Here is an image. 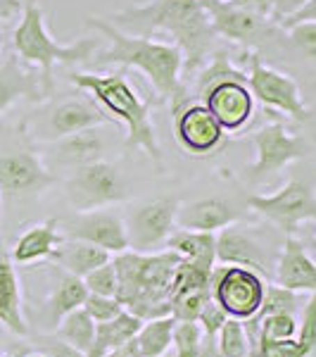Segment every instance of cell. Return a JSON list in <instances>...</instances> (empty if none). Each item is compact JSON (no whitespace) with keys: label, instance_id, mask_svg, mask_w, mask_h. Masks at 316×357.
<instances>
[{"label":"cell","instance_id":"6da1fadb","mask_svg":"<svg viewBox=\"0 0 316 357\" xmlns=\"http://www.w3.org/2000/svg\"><path fill=\"white\" fill-rule=\"evenodd\" d=\"M86 26L97 31L107 38V50L97 57V65H122L138 69L152 89L157 91L159 100H166L171 107V114L181 110L188 102L186 82H183V53L179 45L152 41L150 36H138L129 33L117 24H112L107 17H86Z\"/></svg>","mask_w":316,"mask_h":357},{"label":"cell","instance_id":"7a4b0ae2","mask_svg":"<svg viewBox=\"0 0 316 357\" xmlns=\"http://www.w3.org/2000/svg\"><path fill=\"white\" fill-rule=\"evenodd\" d=\"M107 20L124 31L150 36L164 31L183 53V77L200 72L214 48V29L200 0H150L145 5H129Z\"/></svg>","mask_w":316,"mask_h":357},{"label":"cell","instance_id":"3957f363","mask_svg":"<svg viewBox=\"0 0 316 357\" xmlns=\"http://www.w3.org/2000/svg\"><path fill=\"white\" fill-rule=\"evenodd\" d=\"M72 84L79 86L86 93L93 96V100L110 112L114 122L126 129L124 153L131 155L134 151H143L152 160L157 174H164V155L159 151L157 134L152 126V102L141 100V96L131 89L122 72L117 74H88V72H72Z\"/></svg>","mask_w":316,"mask_h":357},{"label":"cell","instance_id":"277c9868","mask_svg":"<svg viewBox=\"0 0 316 357\" xmlns=\"http://www.w3.org/2000/svg\"><path fill=\"white\" fill-rule=\"evenodd\" d=\"M15 55L24 65L38 67L45 93H53V69L55 65H81L95 55L100 38L88 36L79 38L72 45H62L53 38L45 24V15L38 5V0H26L22 10L19 24L13 31Z\"/></svg>","mask_w":316,"mask_h":357},{"label":"cell","instance_id":"5b68a950","mask_svg":"<svg viewBox=\"0 0 316 357\" xmlns=\"http://www.w3.org/2000/svg\"><path fill=\"white\" fill-rule=\"evenodd\" d=\"M131 198V186L112 162H90L77 167L67 181V200L77 212L110 207Z\"/></svg>","mask_w":316,"mask_h":357},{"label":"cell","instance_id":"8992f818","mask_svg":"<svg viewBox=\"0 0 316 357\" xmlns=\"http://www.w3.org/2000/svg\"><path fill=\"white\" fill-rule=\"evenodd\" d=\"M212 301L233 319L248 321L260 312L267 293V279L238 264L214 267L210 276Z\"/></svg>","mask_w":316,"mask_h":357},{"label":"cell","instance_id":"52a82bcc","mask_svg":"<svg viewBox=\"0 0 316 357\" xmlns=\"http://www.w3.org/2000/svg\"><path fill=\"white\" fill-rule=\"evenodd\" d=\"M243 57L248 62V86L252 96H255V100L264 102L271 110L288 114L292 122L297 124H304L312 117L309 107L302 100L300 86L292 82L288 74L269 67L260 57V53H255L250 48L243 50Z\"/></svg>","mask_w":316,"mask_h":357},{"label":"cell","instance_id":"ba28073f","mask_svg":"<svg viewBox=\"0 0 316 357\" xmlns=\"http://www.w3.org/2000/svg\"><path fill=\"white\" fill-rule=\"evenodd\" d=\"M248 207L285 236H295L297 227L304 222H316V195L302 178H288L271 195H250Z\"/></svg>","mask_w":316,"mask_h":357},{"label":"cell","instance_id":"9c48e42d","mask_svg":"<svg viewBox=\"0 0 316 357\" xmlns=\"http://www.w3.org/2000/svg\"><path fill=\"white\" fill-rule=\"evenodd\" d=\"M255 162L245 167V174L250 181H264L267 176L278 174L288 165L297 162L309 153L304 136H292L281 122L264 124L255 134Z\"/></svg>","mask_w":316,"mask_h":357},{"label":"cell","instance_id":"30bf717a","mask_svg":"<svg viewBox=\"0 0 316 357\" xmlns=\"http://www.w3.org/2000/svg\"><path fill=\"white\" fill-rule=\"evenodd\" d=\"M176 198H159L136 207L126 222V236H129V250L150 255L166 248L169 236L176 231V212H179Z\"/></svg>","mask_w":316,"mask_h":357},{"label":"cell","instance_id":"8fae6325","mask_svg":"<svg viewBox=\"0 0 316 357\" xmlns=\"http://www.w3.org/2000/svg\"><path fill=\"white\" fill-rule=\"evenodd\" d=\"M200 5L210 17V24L216 36L240 43L243 48L252 50L278 29L269 17L250 13V10L235 5L233 0H200Z\"/></svg>","mask_w":316,"mask_h":357},{"label":"cell","instance_id":"7c38bea8","mask_svg":"<svg viewBox=\"0 0 316 357\" xmlns=\"http://www.w3.org/2000/svg\"><path fill=\"white\" fill-rule=\"evenodd\" d=\"M174 136L183 151L191 155H212L226 141V131L205 102L188 100L174 112Z\"/></svg>","mask_w":316,"mask_h":357},{"label":"cell","instance_id":"4fadbf2b","mask_svg":"<svg viewBox=\"0 0 316 357\" xmlns=\"http://www.w3.org/2000/svg\"><path fill=\"white\" fill-rule=\"evenodd\" d=\"M216 262L248 267L252 272H260L264 279H269L271 267H276L269 248L257 238L252 227L238 222L228 224L216 234Z\"/></svg>","mask_w":316,"mask_h":357},{"label":"cell","instance_id":"5bb4252c","mask_svg":"<svg viewBox=\"0 0 316 357\" xmlns=\"http://www.w3.org/2000/svg\"><path fill=\"white\" fill-rule=\"evenodd\" d=\"M55 183L36 153L15 151L0 155V193L5 198H31Z\"/></svg>","mask_w":316,"mask_h":357},{"label":"cell","instance_id":"9a60e30c","mask_svg":"<svg viewBox=\"0 0 316 357\" xmlns=\"http://www.w3.org/2000/svg\"><path fill=\"white\" fill-rule=\"evenodd\" d=\"M203 100L219 119L226 134L245 129L255 114V96L248 86V79H223L207 91Z\"/></svg>","mask_w":316,"mask_h":357},{"label":"cell","instance_id":"2e32d148","mask_svg":"<svg viewBox=\"0 0 316 357\" xmlns=\"http://www.w3.org/2000/svg\"><path fill=\"white\" fill-rule=\"evenodd\" d=\"M69 238H79L86 243H93L110 255L129 250V236H126V224L117 212L107 207L79 212L74 222L69 224Z\"/></svg>","mask_w":316,"mask_h":357},{"label":"cell","instance_id":"e0dca14e","mask_svg":"<svg viewBox=\"0 0 316 357\" xmlns=\"http://www.w3.org/2000/svg\"><path fill=\"white\" fill-rule=\"evenodd\" d=\"M274 279L276 284L290 291L316 293V262L309 257L307 248L295 236H285V243L281 248L278 260H276Z\"/></svg>","mask_w":316,"mask_h":357},{"label":"cell","instance_id":"ac0fdd59","mask_svg":"<svg viewBox=\"0 0 316 357\" xmlns=\"http://www.w3.org/2000/svg\"><path fill=\"white\" fill-rule=\"evenodd\" d=\"M112 122L114 119L110 114H105V110L93 105V102L65 100L48 114V122H45V138L60 141V138L72 136V134H77V131L90 129V126L112 124Z\"/></svg>","mask_w":316,"mask_h":357},{"label":"cell","instance_id":"d6986e66","mask_svg":"<svg viewBox=\"0 0 316 357\" xmlns=\"http://www.w3.org/2000/svg\"><path fill=\"white\" fill-rule=\"evenodd\" d=\"M22 98L43 100L48 93L43 89L41 72H31L19 57L10 55L5 62H0V114L8 112Z\"/></svg>","mask_w":316,"mask_h":357},{"label":"cell","instance_id":"ffe728a7","mask_svg":"<svg viewBox=\"0 0 316 357\" xmlns=\"http://www.w3.org/2000/svg\"><path fill=\"white\" fill-rule=\"evenodd\" d=\"M233 222H238V212L223 198L193 200V203L179 205V212H176V227L188 229V231L216 234Z\"/></svg>","mask_w":316,"mask_h":357},{"label":"cell","instance_id":"44dd1931","mask_svg":"<svg viewBox=\"0 0 316 357\" xmlns=\"http://www.w3.org/2000/svg\"><path fill=\"white\" fill-rule=\"evenodd\" d=\"M0 326L13 333V336H29L19 279H17L13 257L8 255V250L3 245H0Z\"/></svg>","mask_w":316,"mask_h":357},{"label":"cell","instance_id":"7402d4cb","mask_svg":"<svg viewBox=\"0 0 316 357\" xmlns=\"http://www.w3.org/2000/svg\"><path fill=\"white\" fill-rule=\"evenodd\" d=\"M65 241V236L57 229V220H45L43 224H36L29 231H24L17 238L13 248V262L15 264H31L50 260V255L57 250V245Z\"/></svg>","mask_w":316,"mask_h":357},{"label":"cell","instance_id":"603a6c76","mask_svg":"<svg viewBox=\"0 0 316 357\" xmlns=\"http://www.w3.org/2000/svg\"><path fill=\"white\" fill-rule=\"evenodd\" d=\"M166 250L176 252L183 262H191L195 267L212 272L216 264V234L176 229L166 241Z\"/></svg>","mask_w":316,"mask_h":357},{"label":"cell","instance_id":"cb8c5ba5","mask_svg":"<svg viewBox=\"0 0 316 357\" xmlns=\"http://www.w3.org/2000/svg\"><path fill=\"white\" fill-rule=\"evenodd\" d=\"M50 260L60 269H65V272L84 279L86 274L93 272L100 264L110 262L112 257L107 250H102V248H97L93 243H86V241H79V238H65L57 245V250L53 255H50Z\"/></svg>","mask_w":316,"mask_h":357},{"label":"cell","instance_id":"d4e9b609","mask_svg":"<svg viewBox=\"0 0 316 357\" xmlns=\"http://www.w3.org/2000/svg\"><path fill=\"white\" fill-rule=\"evenodd\" d=\"M55 151L62 165H72L77 169V167L90 162H100L102 153H105V138L100 134V126H90V129L60 138Z\"/></svg>","mask_w":316,"mask_h":357},{"label":"cell","instance_id":"484cf974","mask_svg":"<svg viewBox=\"0 0 316 357\" xmlns=\"http://www.w3.org/2000/svg\"><path fill=\"white\" fill-rule=\"evenodd\" d=\"M86 298H88V289H86L81 276H74L62 269V274L57 276L53 291L48 296V303H45V317H48L50 326L55 329L62 321V317L84 307Z\"/></svg>","mask_w":316,"mask_h":357},{"label":"cell","instance_id":"4316f807","mask_svg":"<svg viewBox=\"0 0 316 357\" xmlns=\"http://www.w3.org/2000/svg\"><path fill=\"white\" fill-rule=\"evenodd\" d=\"M141 326H143V319L136 317L134 312H129V310H124L122 314H117L110 321L95 324V341H93V348H90L88 357H105L107 353L117 350L119 345L134 341L136 333L141 331Z\"/></svg>","mask_w":316,"mask_h":357},{"label":"cell","instance_id":"83f0119b","mask_svg":"<svg viewBox=\"0 0 316 357\" xmlns=\"http://www.w3.org/2000/svg\"><path fill=\"white\" fill-rule=\"evenodd\" d=\"M174 326H176L174 314H162L148 319L141 326V331L136 333V345L141 350V357H159L169 353L171 343H174Z\"/></svg>","mask_w":316,"mask_h":357},{"label":"cell","instance_id":"f1b7e54d","mask_svg":"<svg viewBox=\"0 0 316 357\" xmlns=\"http://www.w3.org/2000/svg\"><path fill=\"white\" fill-rule=\"evenodd\" d=\"M55 336L69 343L72 348L81 350V353L88 357L90 348H93V341H95L93 317L86 312L84 307L74 310V312H69L67 317H62V321L55 326Z\"/></svg>","mask_w":316,"mask_h":357},{"label":"cell","instance_id":"f546056e","mask_svg":"<svg viewBox=\"0 0 316 357\" xmlns=\"http://www.w3.org/2000/svg\"><path fill=\"white\" fill-rule=\"evenodd\" d=\"M223 79H248V74L233 65L226 50H223V53L219 50V53H214L210 57V62H205V65L200 67V74L195 77V96L203 98L212 86L223 82Z\"/></svg>","mask_w":316,"mask_h":357},{"label":"cell","instance_id":"4dcf8cb0","mask_svg":"<svg viewBox=\"0 0 316 357\" xmlns=\"http://www.w3.org/2000/svg\"><path fill=\"white\" fill-rule=\"evenodd\" d=\"M216 345L223 357H252V341L245 329V321L233 319V317H228L216 333Z\"/></svg>","mask_w":316,"mask_h":357},{"label":"cell","instance_id":"1f68e13d","mask_svg":"<svg viewBox=\"0 0 316 357\" xmlns=\"http://www.w3.org/2000/svg\"><path fill=\"white\" fill-rule=\"evenodd\" d=\"M297 305H300V293L290 291L281 284H267V293H264V303L252 319H264L269 314H278V312H290L297 314Z\"/></svg>","mask_w":316,"mask_h":357},{"label":"cell","instance_id":"d6a6232c","mask_svg":"<svg viewBox=\"0 0 316 357\" xmlns=\"http://www.w3.org/2000/svg\"><path fill=\"white\" fill-rule=\"evenodd\" d=\"M203 338L205 331L195 319H176L171 350L179 357H198L200 348H203Z\"/></svg>","mask_w":316,"mask_h":357},{"label":"cell","instance_id":"836d02e7","mask_svg":"<svg viewBox=\"0 0 316 357\" xmlns=\"http://www.w3.org/2000/svg\"><path fill=\"white\" fill-rule=\"evenodd\" d=\"M84 284L88 293L93 296H107V298H117L119 293V279H117V267L114 262H105L100 267H95L93 272H88L84 276Z\"/></svg>","mask_w":316,"mask_h":357},{"label":"cell","instance_id":"e575fe53","mask_svg":"<svg viewBox=\"0 0 316 357\" xmlns=\"http://www.w3.org/2000/svg\"><path fill=\"white\" fill-rule=\"evenodd\" d=\"M297 343L302 345L304 355L316 357V293H312L309 303L304 305L300 317V329H297Z\"/></svg>","mask_w":316,"mask_h":357},{"label":"cell","instance_id":"d590c367","mask_svg":"<svg viewBox=\"0 0 316 357\" xmlns=\"http://www.w3.org/2000/svg\"><path fill=\"white\" fill-rule=\"evenodd\" d=\"M84 310L90 317H93L95 324H100V321H110L117 314H122L124 312V305H122L119 298L93 296V293H88V298H86V303H84Z\"/></svg>","mask_w":316,"mask_h":357},{"label":"cell","instance_id":"8d00e7d4","mask_svg":"<svg viewBox=\"0 0 316 357\" xmlns=\"http://www.w3.org/2000/svg\"><path fill=\"white\" fill-rule=\"evenodd\" d=\"M288 38L307 60H312L316 65V22L295 24L292 29H288Z\"/></svg>","mask_w":316,"mask_h":357},{"label":"cell","instance_id":"74e56055","mask_svg":"<svg viewBox=\"0 0 316 357\" xmlns=\"http://www.w3.org/2000/svg\"><path fill=\"white\" fill-rule=\"evenodd\" d=\"M33 355L36 357H86L81 350L72 348L69 343H65L62 338L53 336H41L33 343Z\"/></svg>","mask_w":316,"mask_h":357},{"label":"cell","instance_id":"f35d334b","mask_svg":"<svg viewBox=\"0 0 316 357\" xmlns=\"http://www.w3.org/2000/svg\"><path fill=\"white\" fill-rule=\"evenodd\" d=\"M228 319V314L223 312V310L216 305L214 301H207L205 307L200 310V317H198V324L203 326V331L207 333V336H216L219 333V329L223 326V321Z\"/></svg>","mask_w":316,"mask_h":357},{"label":"cell","instance_id":"ab89813d","mask_svg":"<svg viewBox=\"0 0 316 357\" xmlns=\"http://www.w3.org/2000/svg\"><path fill=\"white\" fill-rule=\"evenodd\" d=\"M307 22H316V0H307L295 15H290L288 20L281 22L278 29L288 31V29H292L295 24H307Z\"/></svg>","mask_w":316,"mask_h":357},{"label":"cell","instance_id":"60d3db41","mask_svg":"<svg viewBox=\"0 0 316 357\" xmlns=\"http://www.w3.org/2000/svg\"><path fill=\"white\" fill-rule=\"evenodd\" d=\"M304 3H307V0H276V3H274V13H271V22H274L276 26H278L283 20H288L290 15H295Z\"/></svg>","mask_w":316,"mask_h":357},{"label":"cell","instance_id":"b9f144b4","mask_svg":"<svg viewBox=\"0 0 316 357\" xmlns=\"http://www.w3.org/2000/svg\"><path fill=\"white\" fill-rule=\"evenodd\" d=\"M233 3L240 5V8H245V10H250V13H257V15L269 17V20H271L276 0H233Z\"/></svg>","mask_w":316,"mask_h":357},{"label":"cell","instance_id":"7bdbcfd3","mask_svg":"<svg viewBox=\"0 0 316 357\" xmlns=\"http://www.w3.org/2000/svg\"><path fill=\"white\" fill-rule=\"evenodd\" d=\"M198 357H223L219 345H216V336H207L203 338V348H200V355Z\"/></svg>","mask_w":316,"mask_h":357},{"label":"cell","instance_id":"ee69618b","mask_svg":"<svg viewBox=\"0 0 316 357\" xmlns=\"http://www.w3.org/2000/svg\"><path fill=\"white\" fill-rule=\"evenodd\" d=\"M105 357H141V350H138L136 338H134V341H129V343L119 345L117 350H112V353H107Z\"/></svg>","mask_w":316,"mask_h":357},{"label":"cell","instance_id":"f6af8a7d","mask_svg":"<svg viewBox=\"0 0 316 357\" xmlns=\"http://www.w3.org/2000/svg\"><path fill=\"white\" fill-rule=\"evenodd\" d=\"M3 357H26V353H8V355H3Z\"/></svg>","mask_w":316,"mask_h":357},{"label":"cell","instance_id":"bcb514c9","mask_svg":"<svg viewBox=\"0 0 316 357\" xmlns=\"http://www.w3.org/2000/svg\"><path fill=\"white\" fill-rule=\"evenodd\" d=\"M3 43H5V33H3V29H0V48H3ZM3 62V60H0Z\"/></svg>","mask_w":316,"mask_h":357},{"label":"cell","instance_id":"7dc6e473","mask_svg":"<svg viewBox=\"0 0 316 357\" xmlns=\"http://www.w3.org/2000/svg\"><path fill=\"white\" fill-rule=\"evenodd\" d=\"M159 357H179V355H176L174 350H169V353H164V355H159Z\"/></svg>","mask_w":316,"mask_h":357},{"label":"cell","instance_id":"c3c4849f","mask_svg":"<svg viewBox=\"0 0 316 357\" xmlns=\"http://www.w3.org/2000/svg\"><path fill=\"white\" fill-rule=\"evenodd\" d=\"M309 245H312V250L316 252V236H314V238H312V243H309Z\"/></svg>","mask_w":316,"mask_h":357},{"label":"cell","instance_id":"681fc988","mask_svg":"<svg viewBox=\"0 0 316 357\" xmlns=\"http://www.w3.org/2000/svg\"><path fill=\"white\" fill-rule=\"evenodd\" d=\"M31 357H36V355H33V353H31Z\"/></svg>","mask_w":316,"mask_h":357},{"label":"cell","instance_id":"f907efd6","mask_svg":"<svg viewBox=\"0 0 316 357\" xmlns=\"http://www.w3.org/2000/svg\"><path fill=\"white\" fill-rule=\"evenodd\" d=\"M0 198H3V193H0Z\"/></svg>","mask_w":316,"mask_h":357}]
</instances>
